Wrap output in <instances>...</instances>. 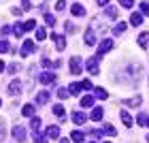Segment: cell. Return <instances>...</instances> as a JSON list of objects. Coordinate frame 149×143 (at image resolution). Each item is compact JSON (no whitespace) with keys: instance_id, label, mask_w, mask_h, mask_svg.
I'll return each instance as SVG.
<instances>
[{"instance_id":"ffe728a7","label":"cell","mask_w":149,"mask_h":143,"mask_svg":"<svg viewBox=\"0 0 149 143\" xmlns=\"http://www.w3.org/2000/svg\"><path fill=\"white\" fill-rule=\"evenodd\" d=\"M141 103H143V98H141V96H134V98L124 100V105H126V107H139Z\"/></svg>"},{"instance_id":"83f0119b","label":"cell","mask_w":149,"mask_h":143,"mask_svg":"<svg viewBox=\"0 0 149 143\" xmlns=\"http://www.w3.org/2000/svg\"><path fill=\"white\" fill-rule=\"evenodd\" d=\"M102 132H104V135H111V137H115V135H117V130H115V126H111V124H104Z\"/></svg>"},{"instance_id":"9f6ffc18","label":"cell","mask_w":149,"mask_h":143,"mask_svg":"<svg viewBox=\"0 0 149 143\" xmlns=\"http://www.w3.org/2000/svg\"><path fill=\"white\" fill-rule=\"evenodd\" d=\"M104 143H111V141H104Z\"/></svg>"},{"instance_id":"836d02e7","label":"cell","mask_w":149,"mask_h":143,"mask_svg":"<svg viewBox=\"0 0 149 143\" xmlns=\"http://www.w3.org/2000/svg\"><path fill=\"white\" fill-rule=\"evenodd\" d=\"M141 15H147L149 17V2L145 0V2H141Z\"/></svg>"},{"instance_id":"7bdbcfd3","label":"cell","mask_w":149,"mask_h":143,"mask_svg":"<svg viewBox=\"0 0 149 143\" xmlns=\"http://www.w3.org/2000/svg\"><path fill=\"white\" fill-rule=\"evenodd\" d=\"M90 135H92L94 139H100V137H102V130H96V128H92V130H90Z\"/></svg>"},{"instance_id":"9a60e30c","label":"cell","mask_w":149,"mask_h":143,"mask_svg":"<svg viewBox=\"0 0 149 143\" xmlns=\"http://www.w3.org/2000/svg\"><path fill=\"white\" fill-rule=\"evenodd\" d=\"M45 137L58 139V137H60V126H49V128H47V135H45Z\"/></svg>"},{"instance_id":"f546056e","label":"cell","mask_w":149,"mask_h":143,"mask_svg":"<svg viewBox=\"0 0 149 143\" xmlns=\"http://www.w3.org/2000/svg\"><path fill=\"white\" fill-rule=\"evenodd\" d=\"M6 51H11V43L9 41H0V53H6Z\"/></svg>"},{"instance_id":"3957f363","label":"cell","mask_w":149,"mask_h":143,"mask_svg":"<svg viewBox=\"0 0 149 143\" xmlns=\"http://www.w3.org/2000/svg\"><path fill=\"white\" fill-rule=\"evenodd\" d=\"M81 69H83L81 58H79V56H72V58H70V75H79Z\"/></svg>"},{"instance_id":"30bf717a","label":"cell","mask_w":149,"mask_h":143,"mask_svg":"<svg viewBox=\"0 0 149 143\" xmlns=\"http://www.w3.org/2000/svg\"><path fill=\"white\" fill-rule=\"evenodd\" d=\"M119 118H121V122H124V124H126L128 128H130V126L134 124V120H132V115H130V113H128V111H126V109H124V111H121V113H119Z\"/></svg>"},{"instance_id":"f6af8a7d","label":"cell","mask_w":149,"mask_h":143,"mask_svg":"<svg viewBox=\"0 0 149 143\" xmlns=\"http://www.w3.org/2000/svg\"><path fill=\"white\" fill-rule=\"evenodd\" d=\"M32 6H34V4H32V0H24V11L32 9Z\"/></svg>"},{"instance_id":"9c48e42d","label":"cell","mask_w":149,"mask_h":143,"mask_svg":"<svg viewBox=\"0 0 149 143\" xmlns=\"http://www.w3.org/2000/svg\"><path fill=\"white\" fill-rule=\"evenodd\" d=\"M70 11H72L74 17H83V15H85V6H83V4H72Z\"/></svg>"},{"instance_id":"f35d334b","label":"cell","mask_w":149,"mask_h":143,"mask_svg":"<svg viewBox=\"0 0 149 143\" xmlns=\"http://www.w3.org/2000/svg\"><path fill=\"white\" fill-rule=\"evenodd\" d=\"M81 86H83V90H94V86H92L90 79H83V81H81Z\"/></svg>"},{"instance_id":"ac0fdd59","label":"cell","mask_w":149,"mask_h":143,"mask_svg":"<svg viewBox=\"0 0 149 143\" xmlns=\"http://www.w3.org/2000/svg\"><path fill=\"white\" fill-rule=\"evenodd\" d=\"M102 115H104L102 107H94V111H92V120L94 122H100V120H102Z\"/></svg>"},{"instance_id":"2e32d148","label":"cell","mask_w":149,"mask_h":143,"mask_svg":"<svg viewBox=\"0 0 149 143\" xmlns=\"http://www.w3.org/2000/svg\"><path fill=\"white\" fill-rule=\"evenodd\" d=\"M85 113H81V111H72V122L74 124H85Z\"/></svg>"},{"instance_id":"603a6c76","label":"cell","mask_w":149,"mask_h":143,"mask_svg":"<svg viewBox=\"0 0 149 143\" xmlns=\"http://www.w3.org/2000/svg\"><path fill=\"white\" fill-rule=\"evenodd\" d=\"M22 28H24V32L36 30V22H34V19H28V22H24V24H22Z\"/></svg>"},{"instance_id":"f907efd6","label":"cell","mask_w":149,"mask_h":143,"mask_svg":"<svg viewBox=\"0 0 149 143\" xmlns=\"http://www.w3.org/2000/svg\"><path fill=\"white\" fill-rule=\"evenodd\" d=\"M4 71V62H0V73H2Z\"/></svg>"},{"instance_id":"7c38bea8","label":"cell","mask_w":149,"mask_h":143,"mask_svg":"<svg viewBox=\"0 0 149 143\" xmlns=\"http://www.w3.org/2000/svg\"><path fill=\"white\" fill-rule=\"evenodd\" d=\"M22 113L26 115V118H34V113H36V107L34 105H24V109H22Z\"/></svg>"},{"instance_id":"52a82bcc","label":"cell","mask_w":149,"mask_h":143,"mask_svg":"<svg viewBox=\"0 0 149 143\" xmlns=\"http://www.w3.org/2000/svg\"><path fill=\"white\" fill-rule=\"evenodd\" d=\"M13 137H15L17 141H26V128L22 126V124H17V126H13Z\"/></svg>"},{"instance_id":"11a10c76","label":"cell","mask_w":149,"mask_h":143,"mask_svg":"<svg viewBox=\"0 0 149 143\" xmlns=\"http://www.w3.org/2000/svg\"><path fill=\"white\" fill-rule=\"evenodd\" d=\"M90 143H96V141H90Z\"/></svg>"},{"instance_id":"cb8c5ba5","label":"cell","mask_w":149,"mask_h":143,"mask_svg":"<svg viewBox=\"0 0 149 143\" xmlns=\"http://www.w3.org/2000/svg\"><path fill=\"white\" fill-rule=\"evenodd\" d=\"M53 39H56V47H58L60 51H62L64 47H66V39H64V36H60V34H53Z\"/></svg>"},{"instance_id":"7a4b0ae2","label":"cell","mask_w":149,"mask_h":143,"mask_svg":"<svg viewBox=\"0 0 149 143\" xmlns=\"http://www.w3.org/2000/svg\"><path fill=\"white\" fill-rule=\"evenodd\" d=\"M56 73H49V71H45V73H40V77H38V81L43 86H51V83H56Z\"/></svg>"},{"instance_id":"4fadbf2b","label":"cell","mask_w":149,"mask_h":143,"mask_svg":"<svg viewBox=\"0 0 149 143\" xmlns=\"http://www.w3.org/2000/svg\"><path fill=\"white\" fill-rule=\"evenodd\" d=\"M81 90H83V86L77 83V81L68 86V94H70V96H79V92H81Z\"/></svg>"},{"instance_id":"d6a6232c","label":"cell","mask_w":149,"mask_h":143,"mask_svg":"<svg viewBox=\"0 0 149 143\" xmlns=\"http://www.w3.org/2000/svg\"><path fill=\"white\" fill-rule=\"evenodd\" d=\"M45 39H47L45 28H36V41H45Z\"/></svg>"},{"instance_id":"5b68a950","label":"cell","mask_w":149,"mask_h":143,"mask_svg":"<svg viewBox=\"0 0 149 143\" xmlns=\"http://www.w3.org/2000/svg\"><path fill=\"white\" fill-rule=\"evenodd\" d=\"M22 88H24V83H22V81H11V83H9V94H11V96H19V94H22L24 90H22Z\"/></svg>"},{"instance_id":"1f68e13d","label":"cell","mask_w":149,"mask_h":143,"mask_svg":"<svg viewBox=\"0 0 149 143\" xmlns=\"http://www.w3.org/2000/svg\"><path fill=\"white\" fill-rule=\"evenodd\" d=\"M107 17L115 19V17H117V9H115V6H107Z\"/></svg>"},{"instance_id":"484cf974","label":"cell","mask_w":149,"mask_h":143,"mask_svg":"<svg viewBox=\"0 0 149 143\" xmlns=\"http://www.w3.org/2000/svg\"><path fill=\"white\" fill-rule=\"evenodd\" d=\"M40 124H43V122H40V118H32V122H30V128H32V132H38V128H40Z\"/></svg>"},{"instance_id":"db71d44e","label":"cell","mask_w":149,"mask_h":143,"mask_svg":"<svg viewBox=\"0 0 149 143\" xmlns=\"http://www.w3.org/2000/svg\"><path fill=\"white\" fill-rule=\"evenodd\" d=\"M0 107H2V100H0Z\"/></svg>"},{"instance_id":"4316f807","label":"cell","mask_w":149,"mask_h":143,"mask_svg":"<svg viewBox=\"0 0 149 143\" xmlns=\"http://www.w3.org/2000/svg\"><path fill=\"white\" fill-rule=\"evenodd\" d=\"M53 113H56L58 118H62V120L66 118V111H64V107H62V105H56V107H53Z\"/></svg>"},{"instance_id":"8992f818","label":"cell","mask_w":149,"mask_h":143,"mask_svg":"<svg viewBox=\"0 0 149 143\" xmlns=\"http://www.w3.org/2000/svg\"><path fill=\"white\" fill-rule=\"evenodd\" d=\"M40 64L45 66V69H60L62 66V60H49V58H40Z\"/></svg>"},{"instance_id":"d6986e66","label":"cell","mask_w":149,"mask_h":143,"mask_svg":"<svg viewBox=\"0 0 149 143\" xmlns=\"http://www.w3.org/2000/svg\"><path fill=\"white\" fill-rule=\"evenodd\" d=\"M126 28H128V22H119V24L113 28V36H119V34H121V32H124Z\"/></svg>"},{"instance_id":"816d5d0a","label":"cell","mask_w":149,"mask_h":143,"mask_svg":"<svg viewBox=\"0 0 149 143\" xmlns=\"http://www.w3.org/2000/svg\"><path fill=\"white\" fill-rule=\"evenodd\" d=\"M60 143H70V141H66V139H62V141H60Z\"/></svg>"},{"instance_id":"8d00e7d4","label":"cell","mask_w":149,"mask_h":143,"mask_svg":"<svg viewBox=\"0 0 149 143\" xmlns=\"http://www.w3.org/2000/svg\"><path fill=\"white\" fill-rule=\"evenodd\" d=\"M13 34H15V36H22V34H24V28H22V24H15V28H13Z\"/></svg>"},{"instance_id":"ba28073f","label":"cell","mask_w":149,"mask_h":143,"mask_svg":"<svg viewBox=\"0 0 149 143\" xmlns=\"http://www.w3.org/2000/svg\"><path fill=\"white\" fill-rule=\"evenodd\" d=\"M36 49V45H34V41H24V45H22V56H26V58H28V53H32V51H34Z\"/></svg>"},{"instance_id":"4dcf8cb0","label":"cell","mask_w":149,"mask_h":143,"mask_svg":"<svg viewBox=\"0 0 149 143\" xmlns=\"http://www.w3.org/2000/svg\"><path fill=\"white\" fill-rule=\"evenodd\" d=\"M94 105V96H83L81 98V107H92Z\"/></svg>"},{"instance_id":"5bb4252c","label":"cell","mask_w":149,"mask_h":143,"mask_svg":"<svg viewBox=\"0 0 149 143\" xmlns=\"http://www.w3.org/2000/svg\"><path fill=\"white\" fill-rule=\"evenodd\" d=\"M45 103H49V92H38L36 94V105H45Z\"/></svg>"},{"instance_id":"7402d4cb","label":"cell","mask_w":149,"mask_h":143,"mask_svg":"<svg viewBox=\"0 0 149 143\" xmlns=\"http://www.w3.org/2000/svg\"><path fill=\"white\" fill-rule=\"evenodd\" d=\"M130 24L132 26H141L143 24V15H141V13H132L130 15Z\"/></svg>"},{"instance_id":"681fc988","label":"cell","mask_w":149,"mask_h":143,"mask_svg":"<svg viewBox=\"0 0 149 143\" xmlns=\"http://www.w3.org/2000/svg\"><path fill=\"white\" fill-rule=\"evenodd\" d=\"M96 2H98V6H107V4H109V0H96Z\"/></svg>"},{"instance_id":"e575fe53","label":"cell","mask_w":149,"mask_h":143,"mask_svg":"<svg viewBox=\"0 0 149 143\" xmlns=\"http://www.w3.org/2000/svg\"><path fill=\"white\" fill-rule=\"evenodd\" d=\"M117 2L124 6V9H132V6H134V0H117Z\"/></svg>"},{"instance_id":"60d3db41","label":"cell","mask_w":149,"mask_h":143,"mask_svg":"<svg viewBox=\"0 0 149 143\" xmlns=\"http://www.w3.org/2000/svg\"><path fill=\"white\" fill-rule=\"evenodd\" d=\"M66 9V0H58L56 2V11H64Z\"/></svg>"},{"instance_id":"e0dca14e","label":"cell","mask_w":149,"mask_h":143,"mask_svg":"<svg viewBox=\"0 0 149 143\" xmlns=\"http://www.w3.org/2000/svg\"><path fill=\"white\" fill-rule=\"evenodd\" d=\"M94 96L100 98V100H107V98H109V92L102 90V88H94Z\"/></svg>"},{"instance_id":"74e56055","label":"cell","mask_w":149,"mask_h":143,"mask_svg":"<svg viewBox=\"0 0 149 143\" xmlns=\"http://www.w3.org/2000/svg\"><path fill=\"white\" fill-rule=\"evenodd\" d=\"M136 122H139L141 126H145V124H147V113H139V118H136Z\"/></svg>"},{"instance_id":"6da1fadb","label":"cell","mask_w":149,"mask_h":143,"mask_svg":"<svg viewBox=\"0 0 149 143\" xmlns=\"http://www.w3.org/2000/svg\"><path fill=\"white\" fill-rule=\"evenodd\" d=\"M100 58H102V56H92L85 62V69H87L90 75H98V62H100Z\"/></svg>"},{"instance_id":"c3c4849f","label":"cell","mask_w":149,"mask_h":143,"mask_svg":"<svg viewBox=\"0 0 149 143\" xmlns=\"http://www.w3.org/2000/svg\"><path fill=\"white\" fill-rule=\"evenodd\" d=\"M66 32H74V24H66Z\"/></svg>"},{"instance_id":"277c9868","label":"cell","mask_w":149,"mask_h":143,"mask_svg":"<svg viewBox=\"0 0 149 143\" xmlns=\"http://www.w3.org/2000/svg\"><path fill=\"white\" fill-rule=\"evenodd\" d=\"M109 49H113V39H102V41H100V45H98L96 56H102V53L109 51Z\"/></svg>"},{"instance_id":"ab89813d","label":"cell","mask_w":149,"mask_h":143,"mask_svg":"<svg viewBox=\"0 0 149 143\" xmlns=\"http://www.w3.org/2000/svg\"><path fill=\"white\" fill-rule=\"evenodd\" d=\"M34 143H47V137H43V135L34 132Z\"/></svg>"},{"instance_id":"f1b7e54d","label":"cell","mask_w":149,"mask_h":143,"mask_svg":"<svg viewBox=\"0 0 149 143\" xmlns=\"http://www.w3.org/2000/svg\"><path fill=\"white\" fill-rule=\"evenodd\" d=\"M68 96H70V94H68V88H60V90H58V98H60V100H66Z\"/></svg>"},{"instance_id":"f5cc1de1","label":"cell","mask_w":149,"mask_h":143,"mask_svg":"<svg viewBox=\"0 0 149 143\" xmlns=\"http://www.w3.org/2000/svg\"><path fill=\"white\" fill-rule=\"evenodd\" d=\"M145 126H147V128H149V115H147V124H145Z\"/></svg>"},{"instance_id":"b9f144b4","label":"cell","mask_w":149,"mask_h":143,"mask_svg":"<svg viewBox=\"0 0 149 143\" xmlns=\"http://www.w3.org/2000/svg\"><path fill=\"white\" fill-rule=\"evenodd\" d=\"M4 137H6V130H4V122L0 120V141H4Z\"/></svg>"},{"instance_id":"bcb514c9","label":"cell","mask_w":149,"mask_h":143,"mask_svg":"<svg viewBox=\"0 0 149 143\" xmlns=\"http://www.w3.org/2000/svg\"><path fill=\"white\" fill-rule=\"evenodd\" d=\"M11 13H13V15H22V9H17V6H13V9H11Z\"/></svg>"},{"instance_id":"8fae6325","label":"cell","mask_w":149,"mask_h":143,"mask_svg":"<svg viewBox=\"0 0 149 143\" xmlns=\"http://www.w3.org/2000/svg\"><path fill=\"white\" fill-rule=\"evenodd\" d=\"M96 43V32H94V28H87L85 32V45H94Z\"/></svg>"},{"instance_id":"d4e9b609","label":"cell","mask_w":149,"mask_h":143,"mask_svg":"<svg viewBox=\"0 0 149 143\" xmlns=\"http://www.w3.org/2000/svg\"><path fill=\"white\" fill-rule=\"evenodd\" d=\"M70 139H72L74 143H81V141L85 139V135L81 132V130H72V132H70Z\"/></svg>"},{"instance_id":"7dc6e473","label":"cell","mask_w":149,"mask_h":143,"mask_svg":"<svg viewBox=\"0 0 149 143\" xmlns=\"http://www.w3.org/2000/svg\"><path fill=\"white\" fill-rule=\"evenodd\" d=\"M9 32H11V26H4V28H2V36H6Z\"/></svg>"},{"instance_id":"6f0895ef","label":"cell","mask_w":149,"mask_h":143,"mask_svg":"<svg viewBox=\"0 0 149 143\" xmlns=\"http://www.w3.org/2000/svg\"><path fill=\"white\" fill-rule=\"evenodd\" d=\"M147 141H149V137H147Z\"/></svg>"},{"instance_id":"ee69618b","label":"cell","mask_w":149,"mask_h":143,"mask_svg":"<svg viewBox=\"0 0 149 143\" xmlns=\"http://www.w3.org/2000/svg\"><path fill=\"white\" fill-rule=\"evenodd\" d=\"M19 69H22V66H19V64H15V62H13V64H9V73H17Z\"/></svg>"},{"instance_id":"d590c367","label":"cell","mask_w":149,"mask_h":143,"mask_svg":"<svg viewBox=\"0 0 149 143\" xmlns=\"http://www.w3.org/2000/svg\"><path fill=\"white\" fill-rule=\"evenodd\" d=\"M45 24L47 26H56V17H53L51 13H47V15H45Z\"/></svg>"},{"instance_id":"44dd1931","label":"cell","mask_w":149,"mask_h":143,"mask_svg":"<svg viewBox=\"0 0 149 143\" xmlns=\"http://www.w3.org/2000/svg\"><path fill=\"white\" fill-rule=\"evenodd\" d=\"M139 45L141 47H149V32H141L139 34Z\"/></svg>"}]
</instances>
